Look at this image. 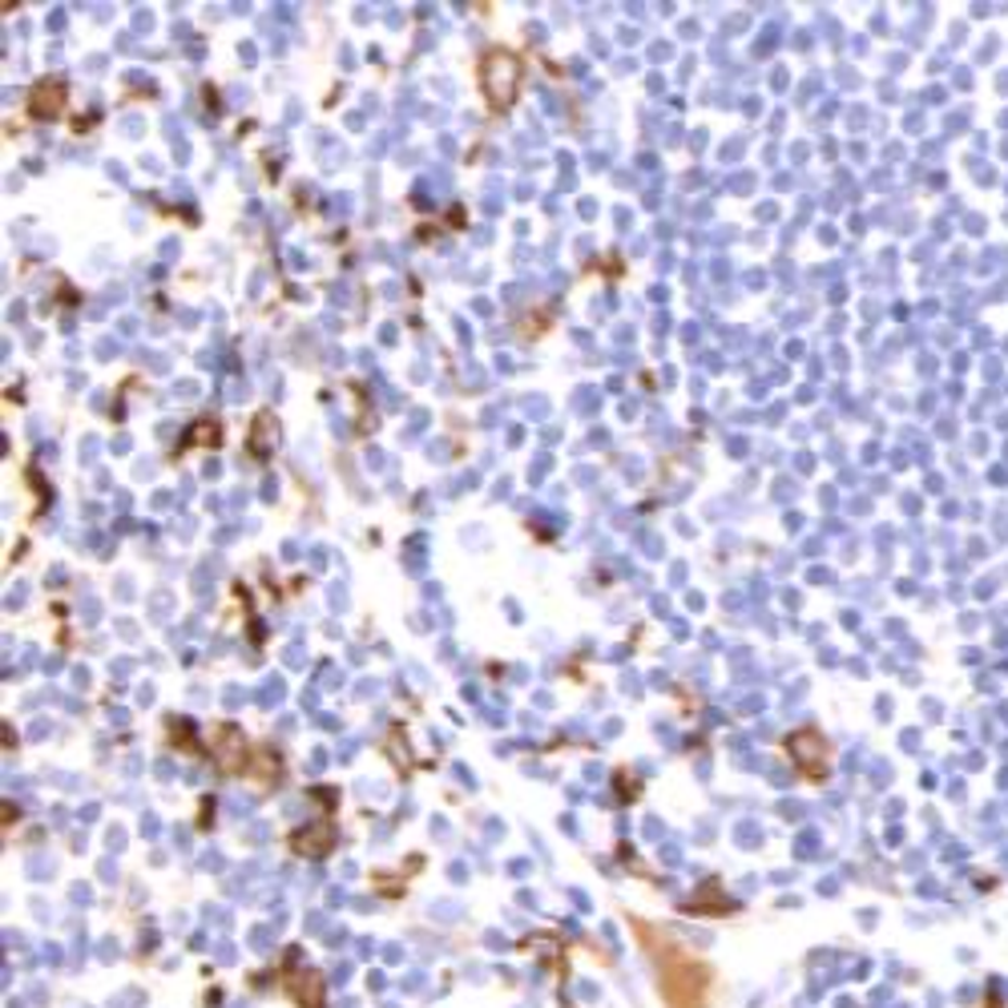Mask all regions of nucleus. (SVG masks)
Returning a JSON list of instances; mask_svg holds the SVG:
<instances>
[{
	"mask_svg": "<svg viewBox=\"0 0 1008 1008\" xmlns=\"http://www.w3.org/2000/svg\"><path fill=\"white\" fill-rule=\"evenodd\" d=\"M484 81H488V93H493L497 105H509V101L516 98V61H512L509 53H493Z\"/></svg>",
	"mask_w": 1008,
	"mask_h": 1008,
	"instance_id": "obj_1",
	"label": "nucleus"
}]
</instances>
